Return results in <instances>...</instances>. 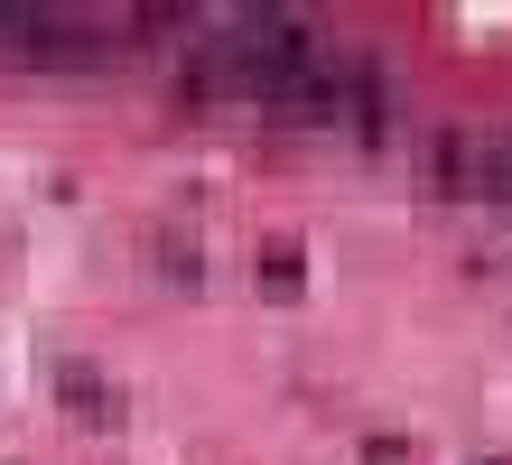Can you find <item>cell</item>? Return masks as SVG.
Listing matches in <instances>:
<instances>
[{
    "instance_id": "cell-1",
    "label": "cell",
    "mask_w": 512,
    "mask_h": 465,
    "mask_svg": "<svg viewBox=\"0 0 512 465\" xmlns=\"http://www.w3.org/2000/svg\"><path fill=\"white\" fill-rule=\"evenodd\" d=\"M56 391H66V400H75L84 419H112V391H103V382H94L84 363H66V372H56Z\"/></svg>"
},
{
    "instance_id": "cell-2",
    "label": "cell",
    "mask_w": 512,
    "mask_h": 465,
    "mask_svg": "<svg viewBox=\"0 0 512 465\" xmlns=\"http://www.w3.org/2000/svg\"><path fill=\"white\" fill-rule=\"evenodd\" d=\"M261 289H298V252H261Z\"/></svg>"
}]
</instances>
